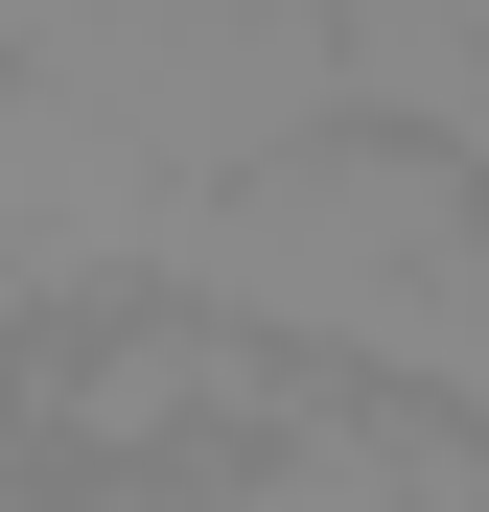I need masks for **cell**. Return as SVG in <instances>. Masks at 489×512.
I'll return each instance as SVG.
<instances>
[{"label":"cell","mask_w":489,"mask_h":512,"mask_svg":"<svg viewBox=\"0 0 489 512\" xmlns=\"http://www.w3.org/2000/svg\"><path fill=\"white\" fill-rule=\"evenodd\" d=\"M163 303L233 326V350H303V373H373L396 419H443L466 350H489V210H466V163L443 140H280V163H233V187L163 210Z\"/></svg>","instance_id":"cell-1"},{"label":"cell","mask_w":489,"mask_h":512,"mask_svg":"<svg viewBox=\"0 0 489 512\" xmlns=\"http://www.w3.org/2000/svg\"><path fill=\"white\" fill-rule=\"evenodd\" d=\"M24 94H70L163 210H187V187H233V163L326 140V0H47Z\"/></svg>","instance_id":"cell-2"},{"label":"cell","mask_w":489,"mask_h":512,"mask_svg":"<svg viewBox=\"0 0 489 512\" xmlns=\"http://www.w3.org/2000/svg\"><path fill=\"white\" fill-rule=\"evenodd\" d=\"M466 94H489V0H326V117L350 140H443L466 163Z\"/></svg>","instance_id":"cell-3"}]
</instances>
